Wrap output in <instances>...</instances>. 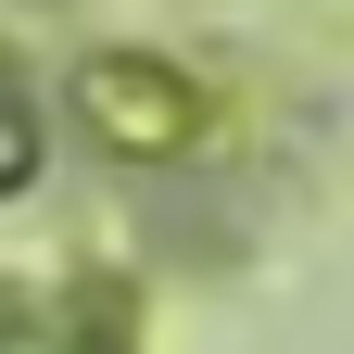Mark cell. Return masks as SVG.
<instances>
[{
  "label": "cell",
  "mask_w": 354,
  "mask_h": 354,
  "mask_svg": "<svg viewBox=\"0 0 354 354\" xmlns=\"http://www.w3.org/2000/svg\"><path fill=\"white\" fill-rule=\"evenodd\" d=\"M26 177V114H0V190Z\"/></svg>",
  "instance_id": "6da1fadb"
}]
</instances>
